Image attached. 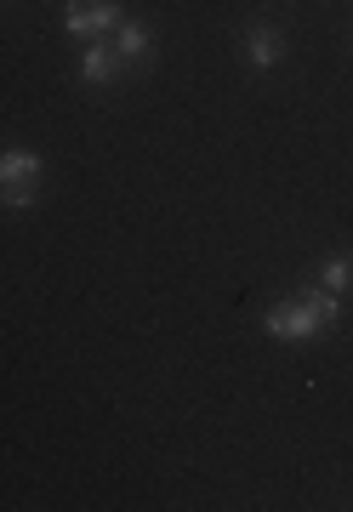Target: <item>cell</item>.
<instances>
[{"instance_id":"1","label":"cell","mask_w":353,"mask_h":512,"mask_svg":"<svg viewBox=\"0 0 353 512\" xmlns=\"http://www.w3.org/2000/svg\"><path fill=\"white\" fill-rule=\"evenodd\" d=\"M336 319H342L336 291L314 285V291L297 296V302H279V308L262 313V330H268V336H279V342H308V336H325Z\"/></svg>"},{"instance_id":"2","label":"cell","mask_w":353,"mask_h":512,"mask_svg":"<svg viewBox=\"0 0 353 512\" xmlns=\"http://www.w3.org/2000/svg\"><path fill=\"white\" fill-rule=\"evenodd\" d=\"M63 29L92 46V40H103V35H114V29H120V6H114V0H69Z\"/></svg>"},{"instance_id":"3","label":"cell","mask_w":353,"mask_h":512,"mask_svg":"<svg viewBox=\"0 0 353 512\" xmlns=\"http://www.w3.org/2000/svg\"><path fill=\"white\" fill-rule=\"evenodd\" d=\"M245 57H251L257 69H279V63H285V35L268 29V23H257V29L245 35Z\"/></svg>"},{"instance_id":"4","label":"cell","mask_w":353,"mask_h":512,"mask_svg":"<svg viewBox=\"0 0 353 512\" xmlns=\"http://www.w3.org/2000/svg\"><path fill=\"white\" fill-rule=\"evenodd\" d=\"M114 46H120V57H131V63H149V52H154V35H149V23H137V18H120V29H114Z\"/></svg>"},{"instance_id":"5","label":"cell","mask_w":353,"mask_h":512,"mask_svg":"<svg viewBox=\"0 0 353 512\" xmlns=\"http://www.w3.org/2000/svg\"><path fill=\"white\" fill-rule=\"evenodd\" d=\"M114 80V57L103 40H92L86 52H80V86H109Z\"/></svg>"},{"instance_id":"6","label":"cell","mask_w":353,"mask_h":512,"mask_svg":"<svg viewBox=\"0 0 353 512\" xmlns=\"http://www.w3.org/2000/svg\"><path fill=\"white\" fill-rule=\"evenodd\" d=\"M0 183H40V154L6 148V154H0Z\"/></svg>"},{"instance_id":"7","label":"cell","mask_w":353,"mask_h":512,"mask_svg":"<svg viewBox=\"0 0 353 512\" xmlns=\"http://www.w3.org/2000/svg\"><path fill=\"white\" fill-rule=\"evenodd\" d=\"M319 285H325V291H348L353 285V256H331V262H325V268H319Z\"/></svg>"},{"instance_id":"8","label":"cell","mask_w":353,"mask_h":512,"mask_svg":"<svg viewBox=\"0 0 353 512\" xmlns=\"http://www.w3.org/2000/svg\"><path fill=\"white\" fill-rule=\"evenodd\" d=\"M40 200V183H0V205L6 211H29Z\"/></svg>"}]
</instances>
